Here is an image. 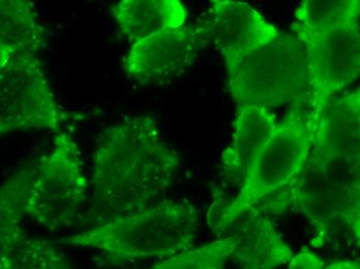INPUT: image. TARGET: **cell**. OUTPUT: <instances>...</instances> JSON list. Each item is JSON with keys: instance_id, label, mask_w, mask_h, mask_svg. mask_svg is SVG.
<instances>
[{"instance_id": "cell-1", "label": "cell", "mask_w": 360, "mask_h": 269, "mask_svg": "<svg viewBox=\"0 0 360 269\" xmlns=\"http://www.w3.org/2000/svg\"><path fill=\"white\" fill-rule=\"evenodd\" d=\"M180 164L155 116H127L107 126L94 150L91 212L104 224L150 206L170 187Z\"/></svg>"}, {"instance_id": "cell-2", "label": "cell", "mask_w": 360, "mask_h": 269, "mask_svg": "<svg viewBox=\"0 0 360 269\" xmlns=\"http://www.w3.org/2000/svg\"><path fill=\"white\" fill-rule=\"evenodd\" d=\"M199 228V211L192 203L166 200L55 244L92 249L100 251L104 263L122 265L190 251Z\"/></svg>"}, {"instance_id": "cell-3", "label": "cell", "mask_w": 360, "mask_h": 269, "mask_svg": "<svg viewBox=\"0 0 360 269\" xmlns=\"http://www.w3.org/2000/svg\"><path fill=\"white\" fill-rule=\"evenodd\" d=\"M319 118L309 105H294L252 163L240 190L210 226L224 230L265 199L284 189L306 165Z\"/></svg>"}, {"instance_id": "cell-4", "label": "cell", "mask_w": 360, "mask_h": 269, "mask_svg": "<svg viewBox=\"0 0 360 269\" xmlns=\"http://www.w3.org/2000/svg\"><path fill=\"white\" fill-rule=\"evenodd\" d=\"M237 109L278 108L284 105L311 107L307 52L295 34L278 37L255 50L228 73Z\"/></svg>"}, {"instance_id": "cell-5", "label": "cell", "mask_w": 360, "mask_h": 269, "mask_svg": "<svg viewBox=\"0 0 360 269\" xmlns=\"http://www.w3.org/2000/svg\"><path fill=\"white\" fill-rule=\"evenodd\" d=\"M89 181L74 138L58 132L53 148L37 163L24 211L48 230L71 226L89 199Z\"/></svg>"}, {"instance_id": "cell-6", "label": "cell", "mask_w": 360, "mask_h": 269, "mask_svg": "<svg viewBox=\"0 0 360 269\" xmlns=\"http://www.w3.org/2000/svg\"><path fill=\"white\" fill-rule=\"evenodd\" d=\"M65 119L36 54H0V135L59 132Z\"/></svg>"}, {"instance_id": "cell-7", "label": "cell", "mask_w": 360, "mask_h": 269, "mask_svg": "<svg viewBox=\"0 0 360 269\" xmlns=\"http://www.w3.org/2000/svg\"><path fill=\"white\" fill-rule=\"evenodd\" d=\"M292 30L306 48L311 109L320 119L335 96L360 77L359 19L325 30L294 22Z\"/></svg>"}, {"instance_id": "cell-8", "label": "cell", "mask_w": 360, "mask_h": 269, "mask_svg": "<svg viewBox=\"0 0 360 269\" xmlns=\"http://www.w3.org/2000/svg\"><path fill=\"white\" fill-rule=\"evenodd\" d=\"M353 194L328 178L320 162L309 155L306 165L284 189L255 206L262 214L293 211L304 214L315 227L314 244L323 246L331 233L349 226Z\"/></svg>"}, {"instance_id": "cell-9", "label": "cell", "mask_w": 360, "mask_h": 269, "mask_svg": "<svg viewBox=\"0 0 360 269\" xmlns=\"http://www.w3.org/2000/svg\"><path fill=\"white\" fill-rule=\"evenodd\" d=\"M36 166L21 168L0 189V269H74L54 242L30 236L22 223Z\"/></svg>"}, {"instance_id": "cell-10", "label": "cell", "mask_w": 360, "mask_h": 269, "mask_svg": "<svg viewBox=\"0 0 360 269\" xmlns=\"http://www.w3.org/2000/svg\"><path fill=\"white\" fill-rule=\"evenodd\" d=\"M210 39L207 21L160 32L131 44L122 70L139 84H162L184 73Z\"/></svg>"}, {"instance_id": "cell-11", "label": "cell", "mask_w": 360, "mask_h": 269, "mask_svg": "<svg viewBox=\"0 0 360 269\" xmlns=\"http://www.w3.org/2000/svg\"><path fill=\"white\" fill-rule=\"evenodd\" d=\"M210 16V39L223 55L227 73L255 50L283 34L247 2L216 0Z\"/></svg>"}, {"instance_id": "cell-12", "label": "cell", "mask_w": 360, "mask_h": 269, "mask_svg": "<svg viewBox=\"0 0 360 269\" xmlns=\"http://www.w3.org/2000/svg\"><path fill=\"white\" fill-rule=\"evenodd\" d=\"M311 152L321 157H342L360 162L359 88L335 98L324 109Z\"/></svg>"}, {"instance_id": "cell-13", "label": "cell", "mask_w": 360, "mask_h": 269, "mask_svg": "<svg viewBox=\"0 0 360 269\" xmlns=\"http://www.w3.org/2000/svg\"><path fill=\"white\" fill-rule=\"evenodd\" d=\"M276 126V118L266 109L252 106L237 109L232 142L221 155L224 173L228 179L239 187L243 185Z\"/></svg>"}, {"instance_id": "cell-14", "label": "cell", "mask_w": 360, "mask_h": 269, "mask_svg": "<svg viewBox=\"0 0 360 269\" xmlns=\"http://www.w3.org/2000/svg\"><path fill=\"white\" fill-rule=\"evenodd\" d=\"M233 256L241 269H274L291 260L293 251L283 240L266 214L252 209L243 214Z\"/></svg>"}, {"instance_id": "cell-15", "label": "cell", "mask_w": 360, "mask_h": 269, "mask_svg": "<svg viewBox=\"0 0 360 269\" xmlns=\"http://www.w3.org/2000/svg\"><path fill=\"white\" fill-rule=\"evenodd\" d=\"M111 12L120 34L131 44L184 27L188 19L186 6L179 0H122Z\"/></svg>"}, {"instance_id": "cell-16", "label": "cell", "mask_w": 360, "mask_h": 269, "mask_svg": "<svg viewBox=\"0 0 360 269\" xmlns=\"http://www.w3.org/2000/svg\"><path fill=\"white\" fill-rule=\"evenodd\" d=\"M47 32L26 0L0 2V54L32 53L45 47Z\"/></svg>"}, {"instance_id": "cell-17", "label": "cell", "mask_w": 360, "mask_h": 269, "mask_svg": "<svg viewBox=\"0 0 360 269\" xmlns=\"http://www.w3.org/2000/svg\"><path fill=\"white\" fill-rule=\"evenodd\" d=\"M239 238L236 234L210 242L195 250L184 251L168 258L161 263L146 269H206L225 268L228 260L231 259Z\"/></svg>"}, {"instance_id": "cell-18", "label": "cell", "mask_w": 360, "mask_h": 269, "mask_svg": "<svg viewBox=\"0 0 360 269\" xmlns=\"http://www.w3.org/2000/svg\"><path fill=\"white\" fill-rule=\"evenodd\" d=\"M295 19L309 29L325 30L359 17L354 0H306L296 10Z\"/></svg>"}, {"instance_id": "cell-19", "label": "cell", "mask_w": 360, "mask_h": 269, "mask_svg": "<svg viewBox=\"0 0 360 269\" xmlns=\"http://www.w3.org/2000/svg\"><path fill=\"white\" fill-rule=\"evenodd\" d=\"M288 269H324V263L315 254L304 251L292 258Z\"/></svg>"}, {"instance_id": "cell-20", "label": "cell", "mask_w": 360, "mask_h": 269, "mask_svg": "<svg viewBox=\"0 0 360 269\" xmlns=\"http://www.w3.org/2000/svg\"><path fill=\"white\" fill-rule=\"evenodd\" d=\"M349 228L352 231L357 244L360 247V185L353 191V205Z\"/></svg>"}, {"instance_id": "cell-21", "label": "cell", "mask_w": 360, "mask_h": 269, "mask_svg": "<svg viewBox=\"0 0 360 269\" xmlns=\"http://www.w3.org/2000/svg\"><path fill=\"white\" fill-rule=\"evenodd\" d=\"M324 269H360V261L335 262Z\"/></svg>"}, {"instance_id": "cell-22", "label": "cell", "mask_w": 360, "mask_h": 269, "mask_svg": "<svg viewBox=\"0 0 360 269\" xmlns=\"http://www.w3.org/2000/svg\"><path fill=\"white\" fill-rule=\"evenodd\" d=\"M354 6L357 15H359V17H360V0H354Z\"/></svg>"}, {"instance_id": "cell-23", "label": "cell", "mask_w": 360, "mask_h": 269, "mask_svg": "<svg viewBox=\"0 0 360 269\" xmlns=\"http://www.w3.org/2000/svg\"><path fill=\"white\" fill-rule=\"evenodd\" d=\"M206 269H224V268H210Z\"/></svg>"}, {"instance_id": "cell-24", "label": "cell", "mask_w": 360, "mask_h": 269, "mask_svg": "<svg viewBox=\"0 0 360 269\" xmlns=\"http://www.w3.org/2000/svg\"><path fill=\"white\" fill-rule=\"evenodd\" d=\"M359 93H360V88H359Z\"/></svg>"}]
</instances>
